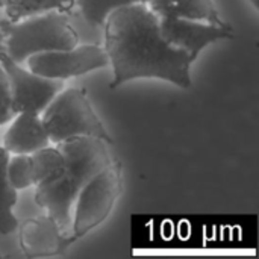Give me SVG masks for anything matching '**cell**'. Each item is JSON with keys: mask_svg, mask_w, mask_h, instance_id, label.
<instances>
[{"mask_svg": "<svg viewBox=\"0 0 259 259\" xmlns=\"http://www.w3.org/2000/svg\"><path fill=\"white\" fill-rule=\"evenodd\" d=\"M105 50L114 68L111 90L140 77H155L184 90L191 87V65L187 50L165 41L159 17L144 3L123 6L105 21Z\"/></svg>", "mask_w": 259, "mask_h": 259, "instance_id": "6da1fadb", "label": "cell"}, {"mask_svg": "<svg viewBox=\"0 0 259 259\" xmlns=\"http://www.w3.org/2000/svg\"><path fill=\"white\" fill-rule=\"evenodd\" d=\"M64 155V168L52 179L41 182L35 191V203L59 225L62 232L71 228V206L82 187L112 158L106 143L96 137H73L55 144Z\"/></svg>", "mask_w": 259, "mask_h": 259, "instance_id": "7a4b0ae2", "label": "cell"}, {"mask_svg": "<svg viewBox=\"0 0 259 259\" xmlns=\"http://www.w3.org/2000/svg\"><path fill=\"white\" fill-rule=\"evenodd\" d=\"M0 30L5 53L18 64L35 53L71 49L79 44V35L62 11H47L18 21L3 18Z\"/></svg>", "mask_w": 259, "mask_h": 259, "instance_id": "3957f363", "label": "cell"}, {"mask_svg": "<svg viewBox=\"0 0 259 259\" xmlns=\"http://www.w3.org/2000/svg\"><path fill=\"white\" fill-rule=\"evenodd\" d=\"M41 118L53 144L73 137H96L106 144L114 143L83 88H62L42 111Z\"/></svg>", "mask_w": 259, "mask_h": 259, "instance_id": "277c9868", "label": "cell"}, {"mask_svg": "<svg viewBox=\"0 0 259 259\" xmlns=\"http://www.w3.org/2000/svg\"><path fill=\"white\" fill-rule=\"evenodd\" d=\"M121 162L114 159L82 187L74 200V220L71 222V237L74 241L85 237L108 219L121 194Z\"/></svg>", "mask_w": 259, "mask_h": 259, "instance_id": "5b68a950", "label": "cell"}, {"mask_svg": "<svg viewBox=\"0 0 259 259\" xmlns=\"http://www.w3.org/2000/svg\"><path fill=\"white\" fill-rule=\"evenodd\" d=\"M30 71L50 79H70L109 65L105 47L99 44L74 46L64 50H50L30 55L27 59Z\"/></svg>", "mask_w": 259, "mask_h": 259, "instance_id": "8992f818", "label": "cell"}, {"mask_svg": "<svg viewBox=\"0 0 259 259\" xmlns=\"http://www.w3.org/2000/svg\"><path fill=\"white\" fill-rule=\"evenodd\" d=\"M0 65L9 77L14 114L21 111H35L41 114L64 88V80L44 77L29 68H23L21 64L12 61L5 50H0Z\"/></svg>", "mask_w": 259, "mask_h": 259, "instance_id": "52a82bcc", "label": "cell"}, {"mask_svg": "<svg viewBox=\"0 0 259 259\" xmlns=\"http://www.w3.org/2000/svg\"><path fill=\"white\" fill-rule=\"evenodd\" d=\"M159 29L167 42L187 50L194 59L199 58V53L206 46L235 38V30L229 23L219 26L190 18L159 17Z\"/></svg>", "mask_w": 259, "mask_h": 259, "instance_id": "ba28073f", "label": "cell"}, {"mask_svg": "<svg viewBox=\"0 0 259 259\" xmlns=\"http://www.w3.org/2000/svg\"><path fill=\"white\" fill-rule=\"evenodd\" d=\"M20 247L27 258H47L65 253L74 243V238L59 228V225L47 214L26 219L18 225Z\"/></svg>", "mask_w": 259, "mask_h": 259, "instance_id": "9c48e42d", "label": "cell"}, {"mask_svg": "<svg viewBox=\"0 0 259 259\" xmlns=\"http://www.w3.org/2000/svg\"><path fill=\"white\" fill-rule=\"evenodd\" d=\"M46 146H50V140L41 114L35 111L17 112L3 137V147L9 152V155H30Z\"/></svg>", "mask_w": 259, "mask_h": 259, "instance_id": "30bf717a", "label": "cell"}, {"mask_svg": "<svg viewBox=\"0 0 259 259\" xmlns=\"http://www.w3.org/2000/svg\"><path fill=\"white\" fill-rule=\"evenodd\" d=\"M158 17L190 18L206 21L212 24H228V21L217 11L214 0H141Z\"/></svg>", "mask_w": 259, "mask_h": 259, "instance_id": "8fae6325", "label": "cell"}, {"mask_svg": "<svg viewBox=\"0 0 259 259\" xmlns=\"http://www.w3.org/2000/svg\"><path fill=\"white\" fill-rule=\"evenodd\" d=\"M8 159L9 152L0 146V235H9L15 232L20 225L12 212L17 203V190L8 179Z\"/></svg>", "mask_w": 259, "mask_h": 259, "instance_id": "7c38bea8", "label": "cell"}, {"mask_svg": "<svg viewBox=\"0 0 259 259\" xmlns=\"http://www.w3.org/2000/svg\"><path fill=\"white\" fill-rule=\"evenodd\" d=\"M74 5L76 0H3L6 18L11 21H18L24 17L47 11H62L68 14Z\"/></svg>", "mask_w": 259, "mask_h": 259, "instance_id": "4fadbf2b", "label": "cell"}, {"mask_svg": "<svg viewBox=\"0 0 259 259\" xmlns=\"http://www.w3.org/2000/svg\"><path fill=\"white\" fill-rule=\"evenodd\" d=\"M30 158H32L35 185L55 178L64 168V162H65L62 152L56 146L55 147L46 146L39 150H35L33 153H30Z\"/></svg>", "mask_w": 259, "mask_h": 259, "instance_id": "5bb4252c", "label": "cell"}, {"mask_svg": "<svg viewBox=\"0 0 259 259\" xmlns=\"http://www.w3.org/2000/svg\"><path fill=\"white\" fill-rule=\"evenodd\" d=\"M83 18L93 26H103L109 14L114 11L140 3L141 0H76Z\"/></svg>", "mask_w": 259, "mask_h": 259, "instance_id": "9a60e30c", "label": "cell"}, {"mask_svg": "<svg viewBox=\"0 0 259 259\" xmlns=\"http://www.w3.org/2000/svg\"><path fill=\"white\" fill-rule=\"evenodd\" d=\"M6 171H8V179H9L11 185L17 191L26 190L29 187H35L30 155H26V153L9 155Z\"/></svg>", "mask_w": 259, "mask_h": 259, "instance_id": "2e32d148", "label": "cell"}, {"mask_svg": "<svg viewBox=\"0 0 259 259\" xmlns=\"http://www.w3.org/2000/svg\"><path fill=\"white\" fill-rule=\"evenodd\" d=\"M14 115L15 114L12 111V91L9 77L5 68L0 65V126L11 121Z\"/></svg>", "mask_w": 259, "mask_h": 259, "instance_id": "e0dca14e", "label": "cell"}, {"mask_svg": "<svg viewBox=\"0 0 259 259\" xmlns=\"http://www.w3.org/2000/svg\"><path fill=\"white\" fill-rule=\"evenodd\" d=\"M250 3L255 6V9H258L259 8V0H250Z\"/></svg>", "mask_w": 259, "mask_h": 259, "instance_id": "ac0fdd59", "label": "cell"}, {"mask_svg": "<svg viewBox=\"0 0 259 259\" xmlns=\"http://www.w3.org/2000/svg\"><path fill=\"white\" fill-rule=\"evenodd\" d=\"M0 50H3V33L0 30Z\"/></svg>", "mask_w": 259, "mask_h": 259, "instance_id": "d6986e66", "label": "cell"}, {"mask_svg": "<svg viewBox=\"0 0 259 259\" xmlns=\"http://www.w3.org/2000/svg\"><path fill=\"white\" fill-rule=\"evenodd\" d=\"M0 8H3V0H0Z\"/></svg>", "mask_w": 259, "mask_h": 259, "instance_id": "ffe728a7", "label": "cell"}, {"mask_svg": "<svg viewBox=\"0 0 259 259\" xmlns=\"http://www.w3.org/2000/svg\"><path fill=\"white\" fill-rule=\"evenodd\" d=\"M0 258H3V255H2V253H0Z\"/></svg>", "mask_w": 259, "mask_h": 259, "instance_id": "44dd1931", "label": "cell"}]
</instances>
